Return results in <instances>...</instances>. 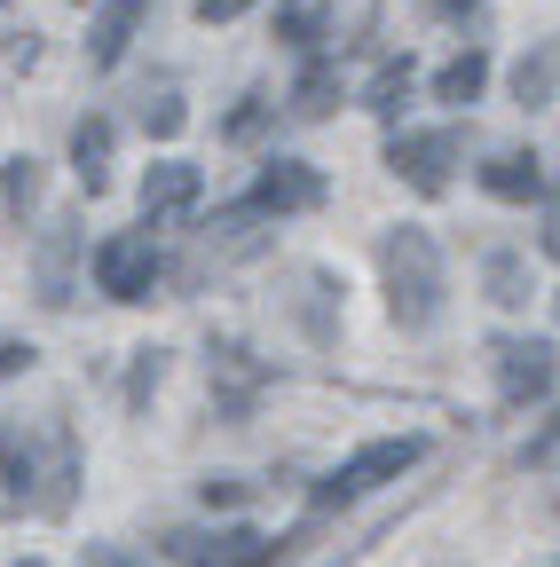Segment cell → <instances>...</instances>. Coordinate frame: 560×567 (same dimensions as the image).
Listing matches in <instances>:
<instances>
[{"label": "cell", "mask_w": 560, "mask_h": 567, "mask_svg": "<svg viewBox=\"0 0 560 567\" xmlns=\"http://www.w3.org/2000/svg\"><path fill=\"white\" fill-rule=\"evenodd\" d=\"M268 111H276V103H261V95H245V103L230 111V126H222V134H230V142H253V134L268 126Z\"/></svg>", "instance_id": "484cf974"}, {"label": "cell", "mask_w": 560, "mask_h": 567, "mask_svg": "<svg viewBox=\"0 0 560 567\" xmlns=\"http://www.w3.org/2000/svg\"><path fill=\"white\" fill-rule=\"evenodd\" d=\"M143 126H151L159 142H174V134L190 126V111H182V95H159V103H143Z\"/></svg>", "instance_id": "d4e9b609"}, {"label": "cell", "mask_w": 560, "mask_h": 567, "mask_svg": "<svg viewBox=\"0 0 560 567\" xmlns=\"http://www.w3.org/2000/svg\"><path fill=\"white\" fill-rule=\"evenodd\" d=\"M481 189L506 197V205H529V197H544V166H537L529 151H506V158L481 166Z\"/></svg>", "instance_id": "5bb4252c"}, {"label": "cell", "mask_w": 560, "mask_h": 567, "mask_svg": "<svg viewBox=\"0 0 560 567\" xmlns=\"http://www.w3.org/2000/svg\"><path fill=\"white\" fill-rule=\"evenodd\" d=\"M205 505H253V481H237V473H214V481H205Z\"/></svg>", "instance_id": "4316f807"}, {"label": "cell", "mask_w": 560, "mask_h": 567, "mask_svg": "<svg viewBox=\"0 0 560 567\" xmlns=\"http://www.w3.org/2000/svg\"><path fill=\"white\" fill-rule=\"evenodd\" d=\"M214 379H222V410L230 417H245V402H253V386L268 379L261 363H245V347H214Z\"/></svg>", "instance_id": "e0dca14e"}, {"label": "cell", "mask_w": 560, "mask_h": 567, "mask_svg": "<svg viewBox=\"0 0 560 567\" xmlns=\"http://www.w3.org/2000/svg\"><path fill=\"white\" fill-rule=\"evenodd\" d=\"M552 87H560V40H544L537 55H521V63H513V103H521V111L552 103Z\"/></svg>", "instance_id": "2e32d148"}, {"label": "cell", "mask_w": 560, "mask_h": 567, "mask_svg": "<svg viewBox=\"0 0 560 567\" xmlns=\"http://www.w3.org/2000/svg\"><path fill=\"white\" fill-rule=\"evenodd\" d=\"M379 276H387V316L403 331H427L442 316V260L427 229H387L379 237Z\"/></svg>", "instance_id": "6da1fadb"}, {"label": "cell", "mask_w": 560, "mask_h": 567, "mask_svg": "<svg viewBox=\"0 0 560 567\" xmlns=\"http://www.w3.org/2000/svg\"><path fill=\"white\" fill-rule=\"evenodd\" d=\"M159 379H166V354H159V347H143V354H134V371H126V410H143Z\"/></svg>", "instance_id": "cb8c5ba5"}, {"label": "cell", "mask_w": 560, "mask_h": 567, "mask_svg": "<svg viewBox=\"0 0 560 567\" xmlns=\"http://www.w3.org/2000/svg\"><path fill=\"white\" fill-rule=\"evenodd\" d=\"M418 465V442L403 434V442H371V450H356L332 481H324V496H316V513H332V505H347L356 488H379V481H395V473H410Z\"/></svg>", "instance_id": "5b68a950"}, {"label": "cell", "mask_w": 560, "mask_h": 567, "mask_svg": "<svg viewBox=\"0 0 560 567\" xmlns=\"http://www.w3.org/2000/svg\"><path fill=\"white\" fill-rule=\"evenodd\" d=\"M72 496H80V442H72V425H48V473H40L32 505L48 520H63V513H72Z\"/></svg>", "instance_id": "30bf717a"}, {"label": "cell", "mask_w": 560, "mask_h": 567, "mask_svg": "<svg viewBox=\"0 0 560 567\" xmlns=\"http://www.w3.org/2000/svg\"><path fill=\"white\" fill-rule=\"evenodd\" d=\"M88 567H151V559H134V551H119V544H95Z\"/></svg>", "instance_id": "f546056e"}, {"label": "cell", "mask_w": 560, "mask_h": 567, "mask_svg": "<svg viewBox=\"0 0 560 567\" xmlns=\"http://www.w3.org/2000/svg\"><path fill=\"white\" fill-rule=\"evenodd\" d=\"M276 40L316 48V40H324V0H285V9H276Z\"/></svg>", "instance_id": "7402d4cb"}, {"label": "cell", "mask_w": 560, "mask_h": 567, "mask_svg": "<svg viewBox=\"0 0 560 567\" xmlns=\"http://www.w3.org/2000/svg\"><path fill=\"white\" fill-rule=\"evenodd\" d=\"M544 252L560 260V213H552V221H544Z\"/></svg>", "instance_id": "d6a6232c"}, {"label": "cell", "mask_w": 560, "mask_h": 567, "mask_svg": "<svg viewBox=\"0 0 560 567\" xmlns=\"http://www.w3.org/2000/svg\"><path fill=\"white\" fill-rule=\"evenodd\" d=\"M301 323H308V339H316V347H332V339H339V316H332V276H316V268L301 276Z\"/></svg>", "instance_id": "44dd1931"}, {"label": "cell", "mask_w": 560, "mask_h": 567, "mask_svg": "<svg viewBox=\"0 0 560 567\" xmlns=\"http://www.w3.org/2000/svg\"><path fill=\"white\" fill-rule=\"evenodd\" d=\"M0 197H9V213L24 221V213L40 205V166L32 158H9V166H0Z\"/></svg>", "instance_id": "603a6c76"}, {"label": "cell", "mask_w": 560, "mask_h": 567, "mask_svg": "<svg viewBox=\"0 0 560 567\" xmlns=\"http://www.w3.org/2000/svg\"><path fill=\"white\" fill-rule=\"evenodd\" d=\"M481 284H489V300H498V308H529V260L521 252H489Z\"/></svg>", "instance_id": "ffe728a7"}, {"label": "cell", "mask_w": 560, "mask_h": 567, "mask_svg": "<svg viewBox=\"0 0 560 567\" xmlns=\"http://www.w3.org/2000/svg\"><path fill=\"white\" fill-rule=\"evenodd\" d=\"M24 363H32V347H24V339H0V379H17Z\"/></svg>", "instance_id": "f1b7e54d"}, {"label": "cell", "mask_w": 560, "mask_h": 567, "mask_svg": "<svg viewBox=\"0 0 560 567\" xmlns=\"http://www.w3.org/2000/svg\"><path fill=\"white\" fill-rule=\"evenodd\" d=\"M143 24H151V0H103L95 24H88V63L111 71V63L134 48V32H143Z\"/></svg>", "instance_id": "9c48e42d"}, {"label": "cell", "mask_w": 560, "mask_h": 567, "mask_svg": "<svg viewBox=\"0 0 560 567\" xmlns=\"http://www.w3.org/2000/svg\"><path fill=\"white\" fill-rule=\"evenodd\" d=\"M552 308H560V292H552Z\"/></svg>", "instance_id": "836d02e7"}, {"label": "cell", "mask_w": 560, "mask_h": 567, "mask_svg": "<svg viewBox=\"0 0 560 567\" xmlns=\"http://www.w3.org/2000/svg\"><path fill=\"white\" fill-rule=\"evenodd\" d=\"M332 103H339V63L308 55V71H301V87H293V111H301V118H332Z\"/></svg>", "instance_id": "d6986e66"}, {"label": "cell", "mask_w": 560, "mask_h": 567, "mask_svg": "<svg viewBox=\"0 0 560 567\" xmlns=\"http://www.w3.org/2000/svg\"><path fill=\"white\" fill-rule=\"evenodd\" d=\"M458 151H466L458 126H435V134H395V142H387V166H395L418 197H442V189H450Z\"/></svg>", "instance_id": "3957f363"}, {"label": "cell", "mask_w": 560, "mask_h": 567, "mask_svg": "<svg viewBox=\"0 0 560 567\" xmlns=\"http://www.w3.org/2000/svg\"><path fill=\"white\" fill-rule=\"evenodd\" d=\"M95 284L111 300H151V284H159V245L143 229H126V237H103L95 245Z\"/></svg>", "instance_id": "277c9868"}, {"label": "cell", "mask_w": 560, "mask_h": 567, "mask_svg": "<svg viewBox=\"0 0 560 567\" xmlns=\"http://www.w3.org/2000/svg\"><path fill=\"white\" fill-rule=\"evenodd\" d=\"M489 363H498V386H506V402L521 410V402H537L544 386H552V347L544 339H498V347H489Z\"/></svg>", "instance_id": "8992f818"}, {"label": "cell", "mask_w": 560, "mask_h": 567, "mask_svg": "<svg viewBox=\"0 0 560 567\" xmlns=\"http://www.w3.org/2000/svg\"><path fill=\"white\" fill-rule=\"evenodd\" d=\"M552 442H560V410H552V425H544V434L529 442V457H552Z\"/></svg>", "instance_id": "4dcf8cb0"}, {"label": "cell", "mask_w": 560, "mask_h": 567, "mask_svg": "<svg viewBox=\"0 0 560 567\" xmlns=\"http://www.w3.org/2000/svg\"><path fill=\"white\" fill-rule=\"evenodd\" d=\"M442 17H481V0H435Z\"/></svg>", "instance_id": "1f68e13d"}, {"label": "cell", "mask_w": 560, "mask_h": 567, "mask_svg": "<svg viewBox=\"0 0 560 567\" xmlns=\"http://www.w3.org/2000/svg\"><path fill=\"white\" fill-rule=\"evenodd\" d=\"M0 496L9 505H24V496H40V465H32V434L17 417H0Z\"/></svg>", "instance_id": "7c38bea8"}, {"label": "cell", "mask_w": 560, "mask_h": 567, "mask_svg": "<svg viewBox=\"0 0 560 567\" xmlns=\"http://www.w3.org/2000/svg\"><path fill=\"white\" fill-rule=\"evenodd\" d=\"M410 87H418V63H410V55H387V63L371 71V87H364V111H371V118H403Z\"/></svg>", "instance_id": "9a60e30c"}, {"label": "cell", "mask_w": 560, "mask_h": 567, "mask_svg": "<svg viewBox=\"0 0 560 567\" xmlns=\"http://www.w3.org/2000/svg\"><path fill=\"white\" fill-rule=\"evenodd\" d=\"M205 174L197 166H151L143 174V213H151V229H182V213L197 205Z\"/></svg>", "instance_id": "8fae6325"}, {"label": "cell", "mask_w": 560, "mask_h": 567, "mask_svg": "<svg viewBox=\"0 0 560 567\" xmlns=\"http://www.w3.org/2000/svg\"><path fill=\"white\" fill-rule=\"evenodd\" d=\"M24 567H40V559H24Z\"/></svg>", "instance_id": "e575fe53"}, {"label": "cell", "mask_w": 560, "mask_h": 567, "mask_svg": "<svg viewBox=\"0 0 560 567\" xmlns=\"http://www.w3.org/2000/svg\"><path fill=\"white\" fill-rule=\"evenodd\" d=\"M481 87H489V55H481V48H466V55H450V63L435 71V95H442V103H474Z\"/></svg>", "instance_id": "ac0fdd59"}, {"label": "cell", "mask_w": 560, "mask_h": 567, "mask_svg": "<svg viewBox=\"0 0 560 567\" xmlns=\"http://www.w3.org/2000/svg\"><path fill=\"white\" fill-rule=\"evenodd\" d=\"M72 268H80V221H55L32 252V292L40 308H72Z\"/></svg>", "instance_id": "52a82bcc"}, {"label": "cell", "mask_w": 560, "mask_h": 567, "mask_svg": "<svg viewBox=\"0 0 560 567\" xmlns=\"http://www.w3.org/2000/svg\"><path fill=\"white\" fill-rule=\"evenodd\" d=\"M268 213L245 197V205H230V213H214V221L197 229V245H190V260H182V284H205V268H237V260H253V252H268Z\"/></svg>", "instance_id": "7a4b0ae2"}, {"label": "cell", "mask_w": 560, "mask_h": 567, "mask_svg": "<svg viewBox=\"0 0 560 567\" xmlns=\"http://www.w3.org/2000/svg\"><path fill=\"white\" fill-rule=\"evenodd\" d=\"M72 174H80L88 197L111 189V118H80L72 126Z\"/></svg>", "instance_id": "4fadbf2b"}, {"label": "cell", "mask_w": 560, "mask_h": 567, "mask_svg": "<svg viewBox=\"0 0 560 567\" xmlns=\"http://www.w3.org/2000/svg\"><path fill=\"white\" fill-rule=\"evenodd\" d=\"M253 205H261V213H308V205H324V174L301 166V158H276V166H261Z\"/></svg>", "instance_id": "ba28073f"}, {"label": "cell", "mask_w": 560, "mask_h": 567, "mask_svg": "<svg viewBox=\"0 0 560 567\" xmlns=\"http://www.w3.org/2000/svg\"><path fill=\"white\" fill-rule=\"evenodd\" d=\"M253 0H197V24H230V17H245Z\"/></svg>", "instance_id": "83f0119b"}]
</instances>
